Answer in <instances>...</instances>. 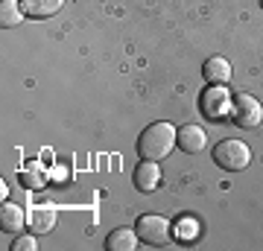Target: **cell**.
Listing matches in <instances>:
<instances>
[{
    "instance_id": "cell-11",
    "label": "cell",
    "mask_w": 263,
    "mask_h": 251,
    "mask_svg": "<svg viewBox=\"0 0 263 251\" xmlns=\"http://www.w3.org/2000/svg\"><path fill=\"white\" fill-rule=\"evenodd\" d=\"M65 6V0H21V9L29 18H50Z\"/></svg>"
},
{
    "instance_id": "cell-6",
    "label": "cell",
    "mask_w": 263,
    "mask_h": 251,
    "mask_svg": "<svg viewBox=\"0 0 263 251\" xmlns=\"http://www.w3.org/2000/svg\"><path fill=\"white\" fill-rule=\"evenodd\" d=\"M56 219H59V210L53 205H35V207H29V214H27L29 234H50L53 228H56Z\"/></svg>"
},
{
    "instance_id": "cell-3",
    "label": "cell",
    "mask_w": 263,
    "mask_h": 251,
    "mask_svg": "<svg viewBox=\"0 0 263 251\" xmlns=\"http://www.w3.org/2000/svg\"><path fill=\"white\" fill-rule=\"evenodd\" d=\"M135 231H138V237H141L146 245H167L170 242V222L158 214L141 216L138 225H135Z\"/></svg>"
},
{
    "instance_id": "cell-1",
    "label": "cell",
    "mask_w": 263,
    "mask_h": 251,
    "mask_svg": "<svg viewBox=\"0 0 263 251\" xmlns=\"http://www.w3.org/2000/svg\"><path fill=\"white\" fill-rule=\"evenodd\" d=\"M176 140H179V131L173 129L170 123H152L138 138V155L146 161H164L173 152Z\"/></svg>"
},
{
    "instance_id": "cell-15",
    "label": "cell",
    "mask_w": 263,
    "mask_h": 251,
    "mask_svg": "<svg viewBox=\"0 0 263 251\" xmlns=\"http://www.w3.org/2000/svg\"><path fill=\"white\" fill-rule=\"evenodd\" d=\"M35 237H18V240L12 242V251H35Z\"/></svg>"
},
{
    "instance_id": "cell-16",
    "label": "cell",
    "mask_w": 263,
    "mask_h": 251,
    "mask_svg": "<svg viewBox=\"0 0 263 251\" xmlns=\"http://www.w3.org/2000/svg\"><path fill=\"white\" fill-rule=\"evenodd\" d=\"M181 237H184V240H190V237H196V222L190 225V222H184L181 225Z\"/></svg>"
},
{
    "instance_id": "cell-14",
    "label": "cell",
    "mask_w": 263,
    "mask_h": 251,
    "mask_svg": "<svg viewBox=\"0 0 263 251\" xmlns=\"http://www.w3.org/2000/svg\"><path fill=\"white\" fill-rule=\"evenodd\" d=\"M21 18H24V9H21L18 0H3V6H0V24L3 27H18Z\"/></svg>"
},
{
    "instance_id": "cell-8",
    "label": "cell",
    "mask_w": 263,
    "mask_h": 251,
    "mask_svg": "<svg viewBox=\"0 0 263 251\" xmlns=\"http://www.w3.org/2000/svg\"><path fill=\"white\" fill-rule=\"evenodd\" d=\"M24 225H27L24 207L15 205V202H3V207H0V228L6 234H18L24 231Z\"/></svg>"
},
{
    "instance_id": "cell-13",
    "label": "cell",
    "mask_w": 263,
    "mask_h": 251,
    "mask_svg": "<svg viewBox=\"0 0 263 251\" xmlns=\"http://www.w3.org/2000/svg\"><path fill=\"white\" fill-rule=\"evenodd\" d=\"M21 184L29 187V190H44V184H47V176H44V169H41V164H29V169H24L21 172Z\"/></svg>"
},
{
    "instance_id": "cell-2",
    "label": "cell",
    "mask_w": 263,
    "mask_h": 251,
    "mask_svg": "<svg viewBox=\"0 0 263 251\" xmlns=\"http://www.w3.org/2000/svg\"><path fill=\"white\" fill-rule=\"evenodd\" d=\"M214 161L228 172H237V169H246L249 161H252V149L246 146L243 140H219L214 149Z\"/></svg>"
},
{
    "instance_id": "cell-9",
    "label": "cell",
    "mask_w": 263,
    "mask_h": 251,
    "mask_svg": "<svg viewBox=\"0 0 263 251\" xmlns=\"http://www.w3.org/2000/svg\"><path fill=\"white\" fill-rule=\"evenodd\" d=\"M205 140H208L205 131L190 123V126H181V129H179V140H176V146L184 149L187 155H193V152H202V149H205Z\"/></svg>"
},
{
    "instance_id": "cell-10",
    "label": "cell",
    "mask_w": 263,
    "mask_h": 251,
    "mask_svg": "<svg viewBox=\"0 0 263 251\" xmlns=\"http://www.w3.org/2000/svg\"><path fill=\"white\" fill-rule=\"evenodd\" d=\"M202 73H205V79L211 85H226L231 79V65L222 56H211L205 62V67H202Z\"/></svg>"
},
{
    "instance_id": "cell-4",
    "label": "cell",
    "mask_w": 263,
    "mask_h": 251,
    "mask_svg": "<svg viewBox=\"0 0 263 251\" xmlns=\"http://www.w3.org/2000/svg\"><path fill=\"white\" fill-rule=\"evenodd\" d=\"M228 103H231V96H228L226 85H211V88H205L202 96H199V108H202V114H205L208 120L226 117Z\"/></svg>"
},
{
    "instance_id": "cell-5",
    "label": "cell",
    "mask_w": 263,
    "mask_h": 251,
    "mask_svg": "<svg viewBox=\"0 0 263 251\" xmlns=\"http://www.w3.org/2000/svg\"><path fill=\"white\" fill-rule=\"evenodd\" d=\"M263 120V105L252 93H237L234 96V123L240 129H254Z\"/></svg>"
},
{
    "instance_id": "cell-12",
    "label": "cell",
    "mask_w": 263,
    "mask_h": 251,
    "mask_svg": "<svg viewBox=\"0 0 263 251\" xmlns=\"http://www.w3.org/2000/svg\"><path fill=\"white\" fill-rule=\"evenodd\" d=\"M138 231H132V228H117V231L108 234V240H105V248L108 251H135L138 248Z\"/></svg>"
},
{
    "instance_id": "cell-7",
    "label": "cell",
    "mask_w": 263,
    "mask_h": 251,
    "mask_svg": "<svg viewBox=\"0 0 263 251\" xmlns=\"http://www.w3.org/2000/svg\"><path fill=\"white\" fill-rule=\"evenodd\" d=\"M132 181H135V187L141 190V193H152L155 187H158L161 181V169L155 161H146L141 158V164L135 167V172H132Z\"/></svg>"
}]
</instances>
